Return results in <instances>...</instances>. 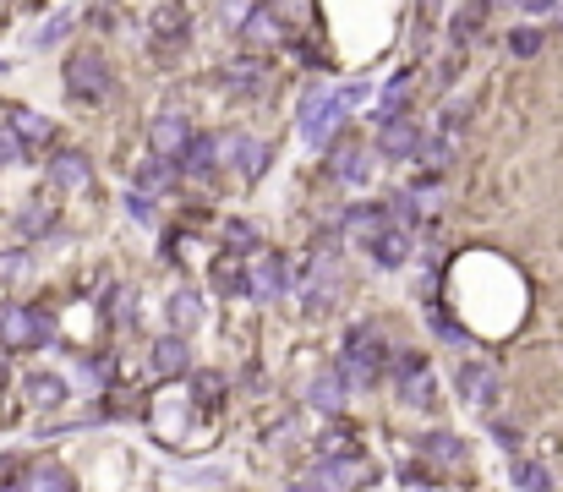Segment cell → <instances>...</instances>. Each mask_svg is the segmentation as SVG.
I'll use <instances>...</instances> for the list:
<instances>
[{
  "mask_svg": "<svg viewBox=\"0 0 563 492\" xmlns=\"http://www.w3.org/2000/svg\"><path fill=\"white\" fill-rule=\"evenodd\" d=\"M115 88L110 77V61H104L99 50H77L72 61H66V93H72L77 104H104Z\"/></svg>",
  "mask_w": 563,
  "mask_h": 492,
  "instance_id": "6da1fadb",
  "label": "cell"
},
{
  "mask_svg": "<svg viewBox=\"0 0 563 492\" xmlns=\"http://www.w3.org/2000/svg\"><path fill=\"white\" fill-rule=\"evenodd\" d=\"M0 334H6V345L28 350V345H44V339L55 334V323L44 307H6L0 312Z\"/></svg>",
  "mask_w": 563,
  "mask_h": 492,
  "instance_id": "7a4b0ae2",
  "label": "cell"
},
{
  "mask_svg": "<svg viewBox=\"0 0 563 492\" xmlns=\"http://www.w3.org/2000/svg\"><path fill=\"white\" fill-rule=\"evenodd\" d=\"M312 482H318V492H356L372 482V465L361 454H328L318 471H312Z\"/></svg>",
  "mask_w": 563,
  "mask_h": 492,
  "instance_id": "3957f363",
  "label": "cell"
},
{
  "mask_svg": "<svg viewBox=\"0 0 563 492\" xmlns=\"http://www.w3.org/2000/svg\"><path fill=\"white\" fill-rule=\"evenodd\" d=\"M454 389H460L465 410H492L498 405V372H492L487 361H465V367L454 372Z\"/></svg>",
  "mask_w": 563,
  "mask_h": 492,
  "instance_id": "277c9868",
  "label": "cell"
},
{
  "mask_svg": "<svg viewBox=\"0 0 563 492\" xmlns=\"http://www.w3.org/2000/svg\"><path fill=\"white\" fill-rule=\"evenodd\" d=\"M186 33H192V28H186V11L181 6H159L154 17H148V44H154L159 55H175L186 44Z\"/></svg>",
  "mask_w": 563,
  "mask_h": 492,
  "instance_id": "5b68a950",
  "label": "cell"
},
{
  "mask_svg": "<svg viewBox=\"0 0 563 492\" xmlns=\"http://www.w3.org/2000/svg\"><path fill=\"white\" fill-rule=\"evenodd\" d=\"M148 143H154V154H164V159H181L186 148H192V126H186V115L164 110L159 121L148 126Z\"/></svg>",
  "mask_w": 563,
  "mask_h": 492,
  "instance_id": "8992f818",
  "label": "cell"
},
{
  "mask_svg": "<svg viewBox=\"0 0 563 492\" xmlns=\"http://www.w3.org/2000/svg\"><path fill=\"white\" fill-rule=\"evenodd\" d=\"M285 285H290V263L279 252H268V257H257L252 263V296L257 301H274Z\"/></svg>",
  "mask_w": 563,
  "mask_h": 492,
  "instance_id": "52a82bcc",
  "label": "cell"
},
{
  "mask_svg": "<svg viewBox=\"0 0 563 492\" xmlns=\"http://www.w3.org/2000/svg\"><path fill=\"white\" fill-rule=\"evenodd\" d=\"M334 175H339L345 186H367L372 154H367L361 143H350V137H345V143H334Z\"/></svg>",
  "mask_w": 563,
  "mask_h": 492,
  "instance_id": "ba28073f",
  "label": "cell"
},
{
  "mask_svg": "<svg viewBox=\"0 0 563 492\" xmlns=\"http://www.w3.org/2000/svg\"><path fill=\"white\" fill-rule=\"evenodd\" d=\"M268 154H274V148H268L263 137H225V159L236 164L241 175H263Z\"/></svg>",
  "mask_w": 563,
  "mask_h": 492,
  "instance_id": "9c48e42d",
  "label": "cell"
},
{
  "mask_svg": "<svg viewBox=\"0 0 563 492\" xmlns=\"http://www.w3.org/2000/svg\"><path fill=\"white\" fill-rule=\"evenodd\" d=\"M367 252L378 257L383 268H405V257H410V230H405V225H389L378 241H367Z\"/></svg>",
  "mask_w": 563,
  "mask_h": 492,
  "instance_id": "30bf717a",
  "label": "cell"
},
{
  "mask_svg": "<svg viewBox=\"0 0 563 492\" xmlns=\"http://www.w3.org/2000/svg\"><path fill=\"white\" fill-rule=\"evenodd\" d=\"M421 143H427V137H421L410 121H389V126H383V143L378 148H383V154H394V159H416Z\"/></svg>",
  "mask_w": 563,
  "mask_h": 492,
  "instance_id": "8fae6325",
  "label": "cell"
},
{
  "mask_svg": "<svg viewBox=\"0 0 563 492\" xmlns=\"http://www.w3.org/2000/svg\"><path fill=\"white\" fill-rule=\"evenodd\" d=\"M170 181H175V159H164V154H148L143 164H137V192H143V197H154V192H170Z\"/></svg>",
  "mask_w": 563,
  "mask_h": 492,
  "instance_id": "7c38bea8",
  "label": "cell"
},
{
  "mask_svg": "<svg viewBox=\"0 0 563 492\" xmlns=\"http://www.w3.org/2000/svg\"><path fill=\"white\" fill-rule=\"evenodd\" d=\"M219 159H225V137H192V148L181 154L186 175H208Z\"/></svg>",
  "mask_w": 563,
  "mask_h": 492,
  "instance_id": "4fadbf2b",
  "label": "cell"
},
{
  "mask_svg": "<svg viewBox=\"0 0 563 492\" xmlns=\"http://www.w3.org/2000/svg\"><path fill=\"white\" fill-rule=\"evenodd\" d=\"M28 492H77V482H72V471H66V465H55V460H33V471H28Z\"/></svg>",
  "mask_w": 563,
  "mask_h": 492,
  "instance_id": "5bb4252c",
  "label": "cell"
},
{
  "mask_svg": "<svg viewBox=\"0 0 563 492\" xmlns=\"http://www.w3.org/2000/svg\"><path fill=\"white\" fill-rule=\"evenodd\" d=\"M11 132L22 137V148H44V143H55V126L44 121V115H33V110H11Z\"/></svg>",
  "mask_w": 563,
  "mask_h": 492,
  "instance_id": "9a60e30c",
  "label": "cell"
},
{
  "mask_svg": "<svg viewBox=\"0 0 563 492\" xmlns=\"http://www.w3.org/2000/svg\"><path fill=\"white\" fill-rule=\"evenodd\" d=\"M389 225H394L389 208H350V214H345V230H350V236H361V241H378Z\"/></svg>",
  "mask_w": 563,
  "mask_h": 492,
  "instance_id": "2e32d148",
  "label": "cell"
},
{
  "mask_svg": "<svg viewBox=\"0 0 563 492\" xmlns=\"http://www.w3.org/2000/svg\"><path fill=\"white\" fill-rule=\"evenodd\" d=\"M186 361H192V350H186L181 334H170V339H159V345H154V372H159V378L186 372Z\"/></svg>",
  "mask_w": 563,
  "mask_h": 492,
  "instance_id": "e0dca14e",
  "label": "cell"
},
{
  "mask_svg": "<svg viewBox=\"0 0 563 492\" xmlns=\"http://www.w3.org/2000/svg\"><path fill=\"white\" fill-rule=\"evenodd\" d=\"M170 323L181 328V334H192V328L203 323V296H197V290H175L170 296Z\"/></svg>",
  "mask_w": 563,
  "mask_h": 492,
  "instance_id": "ac0fdd59",
  "label": "cell"
},
{
  "mask_svg": "<svg viewBox=\"0 0 563 492\" xmlns=\"http://www.w3.org/2000/svg\"><path fill=\"white\" fill-rule=\"evenodd\" d=\"M22 389H28L33 405H61L66 400V378H55V372H28Z\"/></svg>",
  "mask_w": 563,
  "mask_h": 492,
  "instance_id": "d6986e66",
  "label": "cell"
},
{
  "mask_svg": "<svg viewBox=\"0 0 563 492\" xmlns=\"http://www.w3.org/2000/svg\"><path fill=\"white\" fill-rule=\"evenodd\" d=\"M50 181L55 186H72V192H77V186H88V159H82V154H55L50 159Z\"/></svg>",
  "mask_w": 563,
  "mask_h": 492,
  "instance_id": "ffe728a7",
  "label": "cell"
},
{
  "mask_svg": "<svg viewBox=\"0 0 563 492\" xmlns=\"http://www.w3.org/2000/svg\"><path fill=\"white\" fill-rule=\"evenodd\" d=\"M307 400L318 410H339V405H345V383H339L334 372H318V378L307 383Z\"/></svg>",
  "mask_w": 563,
  "mask_h": 492,
  "instance_id": "44dd1931",
  "label": "cell"
},
{
  "mask_svg": "<svg viewBox=\"0 0 563 492\" xmlns=\"http://www.w3.org/2000/svg\"><path fill=\"white\" fill-rule=\"evenodd\" d=\"M514 487L520 492H553V471L536 460H514Z\"/></svg>",
  "mask_w": 563,
  "mask_h": 492,
  "instance_id": "7402d4cb",
  "label": "cell"
},
{
  "mask_svg": "<svg viewBox=\"0 0 563 492\" xmlns=\"http://www.w3.org/2000/svg\"><path fill=\"white\" fill-rule=\"evenodd\" d=\"M421 449H427V460H438V465H460L465 460V443L454 438V432H432Z\"/></svg>",
  "mask_w": 563,
  "mask_h": 492,
  "instance_id": "603a6c76",
  "label": "cell"
},
{
  "mask_svg": "<svg viewBox=\"0 0 563 492\" xmlns=\"http://www.w3.org/2000/svg\"><path fill=\"white\" fill-rule=\"evenodd\" d=\"M334 99H339V93H328V82H307V88H301V126L318 121V115H323Z\"/></svg>",
  "mask_w": 563,
  "mask_h": 492,
  "instance_id": "cb8c5ba5",
  "label": "cell"
},
{
  "mask_svg": "<svg viewBox=\"0 0 563 492\" xmlns=\"http://www.w3.org/2000/svg\"><path fill=\"white\" fill-rule=\"evenodd\" d=\"M214 285L225 290V296H241V290H252V274H246L236 257H225V263L214 268Z\"/></svg>",
  "mask_w": 563,
  "mask_h": 492,
  "instance_id": "d4e9b609",
  "label": "cell"
},
{
  "mask_svg": "<svg viewBox=\"0 0 563 492\" xmlns=\"http://www.w3.org/2000/svg\"><path fill=\"white\" fill-rule=\"evenodd\" d=\"M230 93H241V99H257V93H268V77L257 72V66H236V72H230Z\"/></svg>",
  "mask_w": 563,
  "mask_h": 492,
  "instance_id": "484cf974",
  "label": "cell"
},
{
  "mask_svg": "<svg viewBox=\"0 0 563 492\" xmlns=\"http://www.w3.org/2000/svg\"><path fill=\"white\" fill-rule=\"evenodd\" d=\"M28 236H50L55 230V219H50V208H22V219H17Z\"/></svg>",
  "mask_w": 563,
  "mask_h": 492,
  "instance_id": "4316f807",
  "label": "cell"
},
{
  "mask_svg": "<svg viewBox=\"0 0 563 492\" xmlns=\"http://www.w3.org/2000/svg\"><path fill=\"white\" fill-rule=\"evenodd\" d=\"M405 99H410V77H394V82H389V93H383V115H389V121H394Z\"/></svg>",
  "mask_w": 563,
  "mask_h": 492,
  "instance_id": "83f0119b",
  "label": "cell"
},
{
  "mask_svg": "<svg viewBox=\"0 0 563 492\" xmlns=\"http://www.w3.org/2000/svg\"><path fill=\"white\" fill-rule=\"evenodd\" d=\"M482 11H487V6H482V0H476V6H465V11H460V17H454V39H471V33H476V28H482Z\"/></svg>",
  "mask_w": 563,
  "mask_h": 492,
  "instance_id": "f1b7e54d",
  "label": "cell"
},
{
  "mask_svg": "<svg viewBox=\"0 0 563 492\" xmlns=\"http://www.w3.org/2000/svg\"><path fill=\"white\" fill-rule=\"evenodd\" d=\"M22 274H28V257L22 252H0V285H17Z\"/></svg>",
  "mask_w": 563,
  "mask_h": 492,
  "instance_id": "f546056e",
  "label": "cell"
},
{
  "mask_svg": "<svg viewBox=\"0 0 563 492\" xmlns=\"http://www.w3.org/2000/svg\"><path fill=\"white\" fill-rule=\"evenodd\" d=\"M509 50L514 55H536V50H542V33H536V28H514L509 33Z\"/></svg>",
  "mask_w": 563,
  "mask_h": 492,
  "instance_id": "4dcf8cb0",
  "label": "cell"
},
{
  "mask_svg": "<svg viewBox=\"0 0 563 492\" xmlns=\"http://www.w3.org/2000/svg\"><path fill=\"white\" fill-rule=\"evenodd\" d=\"M225 241L236 246V252H246V246H257V230L246 225V219H230V225H225Z\"/></svg>",
  "mask_w": 563,
  "mask_h": 492,
  "instance_id": "1f68e13d",
  "label": "cell"
},
{
  "mask_svg": "<svg viewBox=\"0 0 563 492\" xmlns=\"http://www.w3.org/2000/svg\"><path fill=\"white\" fill-rule=\"evenodd\" d=\"M449 154H454V148H449V137H427V143H421V154H416V159H427V164H443Z\"/></svg>",
  "mask_w": 563,
  "mask_h": 492,
  "instance_id": "d6a6232c",
  "label": "cell"
},
{
  "mask_svg": "<svg viewBox=\"0 0 563 492\" xmlns=\"http://www.w3.org/2000/svg\"><path fill=\"white\" fill-rule=\"evenodd\" d=\"M246 33H252V39H274V33H279V22L268 17V11H257V17L246 22Z\"/></svg>",
  "mask_w": 563,
  "mask_h": 492,
  "instance_id": "836d02e7",
  "label": "cell"
},
{
  "mask_svg": "<svg viewBox=\"0 0 563 492\" xmlns=\"http://www.w3.org/2000/svg\"><path fill=\"white\" fill-rule=\"evenodd\" d=\"M66 33H72V17H55L39 28V44H55V39H66Z\"/></svg>",
  "mask_w": 563,
  "mask_h": 492,
  "instance_id": "e575fe53",
  "label": "cell"
},
{
  "mask_svg": "<svg viewBox=\"0 0 563 492\" xmlns=\"http://www.w3.org/2000/svg\"><path fill=\"white\" fill-rule=\"evenodd\" d=\"M361 99H372V88H367V82H350V88H339V104H345V110H356Z\"/></svg>",
  "mask_w": 563,
  "mask_h": 492,
  "instance_id": "d590c367",
  "label": "cell"
},
{
  "mask_svg": "<svg viewBox=\"0 0 563 492\" xmlns=\"http://www.w3.org/2000/svg\"><path fill=\"white\" fill-rule=\"evenodd\" d=\"M11 159H22V137L17 132H0V164H11Z\"/></svg>",
  "mask_w": 563,
  "mask_h": 492,
  "instance_id": "8d00e7d4",
  "label": "cell"
},
{
  "mask_svg": "<svg viewBox=\"0 0 563 492\" xmlns=\"http://www.w3.org/2000/svg\"><path fill=\"white\" fill-rule=\"evenodd\" d=\"M432 328H438L443 339H465V328H460V323H449V318H432Z\"/></svg>",
  "mask_w": 563,
  "mask_h": 492,
  "instance_id": "74e56055",
  "label": "cell"
},
{
  "mask_svg": "<svg viewBox=\"0 0 563 492\" xmlns=\"http://www.w3.org/2000/svg\"><path fill=\"white\" fill-rule=\"evenodd\" d=\"M520 6H525V11H553L558 0H520Z\"/></svg>",
  "mask_w": 563,
  "mask_h": 492,
  "instance_id": "f35d334b",
  "label": "cell"
},
{
  "mask_svg": "<svg viewBox=\"0 0 563 492\" xmlns=\"http://www.w3.org/2000/svg\"><path fill=\"white\" fill-rule=\"evenodd\" d=\"M482 6H509V0H482Z\"/></svg>",
  "mask_w": 563,
  "mask_h": 492,
  "instance_id": "ab89813d",
  "label": "cell"
},
{
  "mask_svg": "<svg viewBox=\"0 0 563 492\" xmlns=\"http://www.w3.org/2000/svg\"><path fill=\"white\" fill-rule=\"evenodd\" d=\"M0 492H22V487H6V482H0Z\"/></svg>",
  "mask_w": 563,
  "mask_h": 492,
  "instance_id": "60d3db41",
  "label": "cell"
},
{
  "mask_svg": "<svg viewBox=\"0 0 563 492\" xmlns=\"http://www.w3.org/2000/svg\"><path fill=\"white\" fill-rule=\"evenodd\" d=\"M0 383H6V372H0Z\"/></svg>",
  "mask_w": 563,
  "mask_h": 492,
  "instance_id": "b9f144b4",
  "label": "cell"
},
{
  "mask_svg": "<svg viewBox=\"0 0 563 492\" xmlns=\"http://www.w3.org/2000/svg\"><path fill=\"white\" fill-rule=\"evenodd\" d=\"M0 72H6V61H0Z\"/></svg>",
  "mask_w": 563,
  "mask_h": 492,
  "instance_id": "7bdbcfd3",
  "label": "cell"
}]
</instances>
